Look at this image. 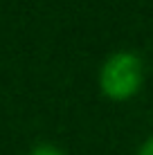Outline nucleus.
<instances>
[{
	"label": "nucleus",
	"mask_w": 153,
	"mask_h": 155,
	"mask_svg": "<svg viewBox=\"0 0 153 155\" xmlns=\"http://www.w3.org/2000/svg\"><path fill=\"white\" fill-rule=\"evenodd\" d=\"M29 155H65V153L54 144H38V146H34L29 151Z\"/></svg>",
	"instance_id": "f03ea898"
},
{
	"label": "nucleus",
	"mask_w": 153,
	"mask_h": 155,
	"mask_svg": "<svg viewBox=\"0 0 153 155\" xmlns=\"http://www.w3.org/2000/svg\"><path fill=\"white\" fill-rule=\"evenodd\" d=\"M138 155H153V135L149 140H144V144L138 148Z\"/></svg>",
	"instance_id": "7ed1b4c3"
},
{
	"label": "nucleus",
	"mask_w": 153,
	"mask_h": 155,
	"mask_svg": "<svg viewBox=\"0 0 153 155\" xmlns=\"http://www.w3.org/2000/svg\"><path fill=\"white\" fill-rule=\"evenodd\" d=\"M144 83V63L135 52H115L101 63L99 90L113 101H128Z\"/></svg>",
	"instance_id": "f257e3e1"
}]
</instances>
